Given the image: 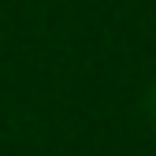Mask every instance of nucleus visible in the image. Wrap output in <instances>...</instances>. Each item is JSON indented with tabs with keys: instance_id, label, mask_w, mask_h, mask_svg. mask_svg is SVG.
Instances as JSON below:
<instances>
[{
	"instance_id": "1",
	"label": "nucleus",
	"mask_w": 156,
	"mask_h": 156,
	"mask_svg": "<svg viewBox=\"0 0 156 156\" xmlns=\"http://www.w3.org/2000/svg\"><path fill=\"white\" fill-rule=\"evenodd\" d=\"M145 115H149V123L156 126V82H152L149 93H145Z\"/></svg>"
}]
</instances>
